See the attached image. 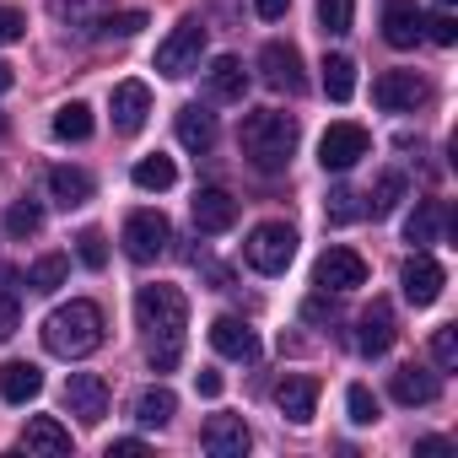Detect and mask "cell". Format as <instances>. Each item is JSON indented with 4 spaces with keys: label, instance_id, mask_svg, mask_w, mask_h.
<instances>
[{
    "label": "cell",
    "instance_id": "obj_1",
    "mask_svg": "<svg viewBox=\"0 0 458 458\" xmlns=\"http://www.w3.org/2000/svg\"><path fill=\"white\" fill-rule=\"evenodd\" d=\"M135 324L146 329V361L151 372H173L183 356V329H189V302L178 286H140L135 292Z\"/></svg>",
    "mask_w": 458,
    "mask_h": 458
},
{
    "label": "cell",
    "instance_id": "obj_2",
    "mask_svg": "<svg viewBox=\"0 0 458 458\" xmlns=\"http://www.w3.org/2000/svg\"><path fill=\"white\" fill-rule=\"evenodd\" d=\"M238 140H243V157H249L259 173H281V167L292 162V151H297V119L281 114V108H254V114L243 119Z\"/></svg>",
    "mask_w": 458,
    "mask_h": 458
},
{
    "label": "cell",
    "instance_id": "obj_3",
    "mask_svg": "<svg viewBox=\"0 0 458 458\" xmlns=\"http://www.w3.org/2000/svg\"><path fill=\"white\" fill-rule=\"evenodd\" d=\"M44 345L55 351V356H65V361H81V356H92L98 345H103V308L98 302H65V308H55L49 318H44Z\"/></svg>",
    "mask_w": 458,
    "mask_h": 458
},
{
    "label": "cell",
    "instance_id": "obj_4",
    "mask_svg": "<svg viewBox=\"0 0 458 458\" xmlns=\"http://www.w3.org/2000/svg\"><path fill=\"white\" fill-rule=\"evenodd\" d=\"M243 259L259 270V276H281L292 259H297V233L286 221H259L254 233H249V243H243Z\"/></svg>",
    "mask_w": 458,
    "mask_h": 458
},
{
    "label": "cell",
    "instance_id": "obj_5",
    "mask_svg": "<svg viewBox=\"0 0 458 458\" xmlns=\"http://www.w3.org/2000/svg\"><path fill=\"white\" fill-rule=\"evenodd\" d=\"M199 55H205V22H199V17H183V22L162 38V49H157V71L178 81V76L199 71Z\"/></svg>",
    "mask_w": 458,
    "mask_h": 458
},
{
    "label": "cell",
    "instance_id": "obj_6",
    "mask_svg": "<svg viewBox=\"0 0 458 458\" xmlns=\"http://www.w3.org/2000/svg\"><path fill=\"white\" fill-rule=\"evenodd\" d=\"M167 238H173V226H167V216L162 210H130L124 216V254L135 259V265H151V259H162L167 254Z\"/></svg>",
    "mask_w": 458,
    "mask_h": 458
},
{
    "label": "cell",
    "instance_id": "obj_7",
    "mask_svg": "<svg viewBox=\"0 0 458 458\" xmlns=\"http://www.w3.org/2000/svg\"><path fill=\"white\" fill-rule=\"evenodd\" d=\"M367 151H372V135H367L361 124H351V119L329 124L324 140H318V162H324V173H345V167H356Z\"/></svg>",
    "mask_w": 458,
    "mask_h": 458
},
{
    "label": "cell",
    "instance_id": "obj_8",
    "mask_svg": "<svg viewBox=\"0 0 458 458\" xmlns=\"http://www.w3.org/2000/svg\"><path fill=\"white\" fill-rule=\"evenodd\" d=\"M426 98H431V87H426L415 71H383V76L372 81V103H377L383 114H415Z\"/></svg>",
    "mask_w": 458,
    "mask_h": 458
},
{
    "label": "cell",
    "instance_id": "obj_9",
    "mask_svg": "<svg viewBox=\"0 0 458 458\" xmlns=\"http://www.w3.org/2000/svg\"><path fill=\"white\" fill-rule=\"evenodd\" d=\"M313 286L318 292H356V286H367V259L356 249H324V259L313 270Z\"/></svg>",
    "mask_w": 458,
    "mask_h": 458
},
{
    "label": "cell",
    "instance_id": "obj_10",
    "mask_svg": "<svg viewBox=\"0 0 458 458\" xmlns=\"http://www.w3.org/2000/svg\"><path fill=\"white\" fill-rule=\"evenodd\" d=\"M399 286H404V297H410L415 308H431V302L442 297V286H447V270H442L426 249H415V254L404 259V270H399Z\"/></svg>",
    "mask_w": 458,
    "mask_h": 458
},
{
    "label": "cell",
    "instance_id": "obj_11",
    "mask_svg": "<svg viewBox=\"0 0 458 458\" xmlns=\"http://www.w3.org/2000/svg\"><path fill=\"white\" fill-rule=\"evenodd\" d=\"M259 71H265V81H270L276 92H302V87H308L302 55H297V44H286V38H270V44L259 49Z\"/></svg>",
    "mask_w": 458,
    "mask_h": 458
},
{
    "label": "cell",
    "instance_id": "obj_12",
    "mask_svg": "<svg viewBox=\"0 0 458 458\" xmlns=\"http://www.w3.org/2000/svg\"><path fill=\"white\" fill-rule=\"evenodd\" d=\"M65 410L81 420V426H98L108 415V383L98 372H71L65 377Z\"/></svg>",
    "mask_w": 458,
    "mask_h": 458
},
{
    "label": "cell",
    "instance_id": "obj_13",
    "mask_svg": "<svg viewBox=\"0 0 458 458\" xmlns=\"http://www.w3.org/2000/svg\"><path fill=\"white\" fill-rule=\"evenodd\" d=\"M249 426H243V415H210L205 426H199V447L210 453V458H243L249 453Z\"/></svg>",
    "mask_w": 458,
    "mask_h": 458
},
{
    "label": "cell",
    "instance_id": "obj_14",
    "mask_svg": "<svg viewBox=\"0 0 458 458\" xmlns=\"http://www.w3.org/2000/svg\"><path fill=\"white\" fill-rule=\"evenodd\" d=\"M108 108H114V130L119 135H135L151 119V87L146 81H119L114 98H108Z\"/></svg>",
    "mask_w": 458,
    "mask_h": 458
},
{
    "label": "cell",
    "instance_id": "obj_15",
    "mask_svg": "<svg viewBox=\"0 0 458 458\" xmlns=\"http://www.w3.org/2000/svg\"><path fill=\"white\" fill-rule=\"evenodd\" d=\"M399 340V324H394V308L377 297L361 318H356V351L361 356H388V345Z\"/></svg>",
    "mask_w": 458,
    "mask_h": 458
},
{
    "label": "cell",
    "instance_id": "obj_16",
    "mask_svg": "<svg viewBox=\"0 0 458 458\" xmlns=\"http://www.w3.org/2000/svg\"><path fill=\"white\" fill-rule=\"evenodd\" d=\"M276 404H281V415H286L292 426H308L313 410H318V377H308V372L281 377V383H276Z\"/></svg>",
    "mask_w": 458,
    "mask_h": 458
},
{
    "label": "cell",
    "instance_id": "obj_17",
    "mask_svg": "<svg viewBox=\"0 0 458 458\" xmlns=\"http://www.w3.org/2000/svg\"><path fill=\"white\" fill-rule=\"evenodd\" d=\"M210 345H216V356H226V361H259V335H254L243 318H216V324H210Z\"/></svg>",
    "mask_w": 458,
    "mask_h": 458
},
{
    "label": "cell",
    "instance_id": "obj_18",
    "mask_svg": "<svg viewBox=\"0 0 458 458\" xmlns=\"http://www.w3.org/2000/svg\"><path fill=\"white\" fill-rule=\"evenodd\" d=\"M205 87H210L216 103H243V92H249V71H243V60H238V55H216L210 71H205Z\"/></svg>",
    "mask_w": 458,
    "mask_h": 458
},
{
    "label": "cell",
    "instance_id": "obj_19",
    "mask_svg": "<svg viewBox=\"0 0 458 458\" xmlns=\"http://www.w3.org/2000/svg\"><path fill=\"white\" fill-rule=\"evenodd\" d=\"M388 394H394L399 404H410V410H415V404H431V399L442 394V383H437V372H431V367H415V361H410V367H399V372L388 377Z\"/></svg>",
    "mask_w": 458,
    "mask_h": 458
},
{
    "label": "cell",
    "instance_id": "obj_20",
    "mask_svg": "<svg viewBox=\"0 0 458 458\" xmlns=\"http://www.w3.org/2000/svg\"><path fill=\"white\" fill-rule=\"evenodd\" d=\"M49 199L60 205V210H81L87 199H92V173L87 167H49Z\"/></svg>",
    "mask_w": 458,
    "mask_h": 458
},
{
    "label": "cell",
    "instance_id": "obj_21",
    "mask_svg": "<svg viewBox=\"0 0 458 458\" xmlns=\"http://www.w3.org/2000/svg\"><path fill=\"white\" fill-rule=\"evenodd\" d=\"M233 221H238V199L226 189H199L194 194V226L199 233H226Z\"/></svg>",
    "mask_w": 458,
    "mask_h": 458
},
{
    "label": "cell",
    "instance_id": "obj_22",
    "mask_svg": "<svg viewBox=\"0 0 458 458\" xmlns=\"http://www.w3.org/2000/svg\"><path fill=\"white\" fill-rule=\"evenodd\" d=\"M420 12H415V0H388L383 6V38L394 44V49H415L420 44Z\"/></svg>",
    "mask_w": 458,
    "mask_h": 458
},
{
    "label": "cell",
    "instance_id": "obj_23",
    "mask_svg": "<svg viewBox=\"0 0 458 458\" xmlns=\"http://www.w3.org/2000/svg\"><path fill=\"white\" fill-rule=\"evenodd\" d=\"M44 394V372L33 361H6L0 367V399L6 404H33Z\"/></svg>",
    "mask_w": 458,
    "mask_h": 458
},
{
    "label": "cell",
    "instance_id": "obj_24",
    "mask_svg": "<svg viewBox=\"0 0 458 458\" xmlns=\"http://www.w3.org/2000/svg\"><path fill=\"white\" fill-rule=\"evenodd\" d=\"M442 226H447V205H442V199H420V205L410 210V221H404V243L426 249V243L442 238Z\"/></svg>",
    "mask_w": 458,
    "mask_h": 458
},
{
    "label": "cell",
    "instance_id": "obj_25",
    "mask_svg": "<svg viewBox=\"0 0 458 458\" xmlns=\"http://www.w3.org/2000/svg\"><path fill=\"white\" fill-rule=\"evenodd\" d=\"M17 447H22V453H71V431H65L55 415H33Z\"/></svg>",
    "mask_w": 458,
    "mask_h": 458
},
{
    "label": "cell",
    "instance_id": "obj_26",
    "mask_svg": "<svg viewBox=\"0 0 458 458\" xmlns=\"http://www.w3.org/2000/svg\"><path fill=\"white\" fill-rule=\"evenodd\" d=\"M178 140L189 151H210L216 146V114H205L199 103H183L178 108Z\"/></svg>",
    "mask_w": 458,
    "mask_h": 458
},
{
    "label": "cell",
    "instance_id": "obj_27",
    "mask_svg": "<svg viewBox=\"0 0 458 458\" xmlns=\"http://www.w3.org/2000/svg\"><path fill=\"white\" fill-rule=\"evenodd\" d=\"M318 71H324V76H318V81H324V98H329V103H351V92H356V65H351L345 55H324Z\"/></svg>",
    "mask_w": 458,
    "mask_h": 458
},
{
    "label": "cell",
    "instance_id": "obj_28",
    "mask_svg": "<svg viewBox=\"0 0 458 458\" xmlns=\"http://www.w3.org/2000/svg\"><path fill=\"white\" fill-rule=\"evenodd\" d=\"M410 194V183H404V173H383L377 183H372V194H367V205H361V216H394L399 210V199Z\"/></svg>",
    "mask_w": 458,
    "mask_h": 458
},
{
    "label": "cell",
    "instance_id": "obj_29",
    "mask_svg": "<svg viewBox=\"0 0 458 458\" xmlns=\"http://www.w3.org/2000/svg\"><path fill=\"white\" fill-rule=\"evenodd\" d=\"M173 415H178V394H173V388H162V383H157V388H146V394L135 399V420H140V426H157V431H162Z\"/></svg>",
    "mask_w": 458,
    "mask_h": 458
},
{
    "label": "cell",
    "instance_id": "obj_30",
    "mask_svg": "<svg viewBox=\"0 0 458 458\" xmlns=\"http://www.w3.org/2000/svg\"><path fill=\"white\" fill-rule=\"evenodd\" d=\"M130 178H135V189L162 194V189H173V183H178V167H173V157H162V151H157V157H140Z\"/></svg>",
    "mask_w": 458,
    "mask_h": 458
},
{
    "label": "cell",
    "instance_id": "obj_31",
    "mask_svg": "<svg viewBox=\"0 0 458 458\" xmlns=\"http://www.w3.org/2000/svg\"><path fill=\"white\" fill-rule=\"evenodd\" d=\"M92 135V108L87 103H65L55 114V140H87Z\"/></svg>",
    "mask_w": 458,
    "mask_h": 458
},
{
    "label": "cell",
    "instance_id": "obj_32",
    "mask_svg": "<svg viewBox=\"0 0 458 458\" xmlns=\"http://www.w3.org/2000/svg\"><path fill=\"white\" fill-rule=\"evenodd\" d=\"M65 276H71V259H65V254H44V259L33 265L28 286H33V292H60V286H65Z\"/></svg>",
    "mask_w": 458,
    "mask_h": 458
},
{
    "label": "cell",
    "instance_id": "obj_33",
    "mask_svg": "<svg viewBox=\"0 0 458 458\" xmlns=\"http://www.w3.org/2000/svg\"><path fill=\"white\" fill-rule=\"evenodd\" d=\"M351 22H356V0H318V28L324 33H351Z\"/></svg>",
    "mask_w": 458,
    "mask_h": 458
},
{
    "label": "cell",
    "instance_id": "obj_34",
    "mask_svg": "<svg viewBox=\"0 0 458 458\" xmlns=\"http://www.w3.org/2000/svg\"><path fill=\"white\" fill-rule=\"evenodd\" d=\"M38 226H44V210H38L33 199H17V205L6 210V233H12V238H33Z\"/></svg>",
    "mask_w": 458,
    "mask_h": 458
},
{
    "label": "cell",
    "instance_id": "obj_35",
    "mask_svg": "<svg viewBox=\"0 0 458 458\" xmlns=\"http://www.w3.org/2000/svg\"><path fill=\"white\" fill-rule=\"evenodd\" d=\"M345 410H351L356 426H372V420H377V394H372L367 383H351V388H345Z\"/></svg>",
    "mask_w": 458,
    "mask_h": 458
},
{
    "label": "cell",
    "instance_id": "obj_36",
    "mask_svg": "<svg viewBox=\"0 0 458 458\" xmlns=\"http://www.w3.org/2000/svg\"><path fill=\"white\" fill-rule=\"evenodd\" d=\"M140 28H146V12H114L98 22V38H135Z\"/></svg>",
    "mask_w": 458,
    "mask_h": 458
},
{
    "label": "cell",
    "instance_id": "obj_37",
    "mask_svg": "<svg viewBox=\"0 0 458 458\" xmlns=\"http://www.w3.org/2000/svg\"><path fill=\"white\" fill-rule=\"evenodd\" d=\"M361 194H351V189H329V199H324V216L335 221V226H345V221H356L361 216V205H356Z\"/></svg>",
    "mask_w": 458,
    "mask_h": 458
},
{
    "label": "cell",
    "instance_id": "obj_38",
    "mask_svg": "<svg viewBox=\"0 0 458 458\" xmlns=\"http://www.w3.org/2000/svg\"><path fill=\"white\" fill-rule=\"evenodd\" d=\"M76 254H81V265H87V270H103V265H108V243H103L98 226H87V233L76 238Z\"/></svg>",
    "mask_w": 458,
    "mask_h": 458
},
{
    "label": "cell",
    "instance_id": "obj_39",
    "mask_svg": "<svg viewBox=\"0 0 458 458\" xmlns=\"http://www.w3.org/2000/svg\"><path fill=\"white\" fill-rule=\"evenodd\" d=\"M420 38H431V44L453 49V44H458V22H453V12H437L431 22H420Z\"/></svg>",
    "mask_w": 458,
    "mask_h": 458
},
{
    "label": "cell",
    "instance_id": "obj_40",
    "mask_svg": "<svg viewBox=\"0 0 458 458\" xmlns=\"http://www.w3.org/2000/svg\"><path fill=\"white\" fill-rule=\"evenodd\" d=\"M431 356H437V367H447V372L458 367V329H453V324H442V329L431 335Z\"/></svg>",
    "mask_w": 458,
    "mask_h": 458
},
{
    "label": "cell",
    "instance_id": "obj_41",
    "mask_svg": "<svg viewBox=\"0 0 458 458\" xmlns=\"http://www.w3.org/2000/svg\"><path fill=\"white\" fill-rule=\"evenodd\" d=\"M22 33H28V17H22L17 6H0V49H6V44H22Z\"/></svg>",
    "mask_w": 458,
    "mask_h": 458
},
{
    "label": "cell",
    "instance_id": "obj_42",
    "mask_svg": "<svg viewBox=\"0 0 458 458\" xmlns=\"http://www.w3.org/2000/svg\"><path fill=\"white\" fill-rule=\"evenodd\" d=\"M17 324H22V313H17V297L6 292V297H0V340H12Z\"/></svg>",
    "mask_w": 458,
    "mask_h": 458
},
{
    "label": "cell",
    "instance_id": "obj_43",
    "mask_svg": "<svg viewBox=\"0 0 458 458\" xmlns=\"http://www.w3.org/2000/svg\"><path fill=\"white\" fill-rule=\"evenodd\" d=\"M286 6H292V0H254V12H259L265 22H281V17H286Z\"/></svg>",
    "mask_w": 458,
    "mask_h": 458
},
{
    "label": "cell",
    "instance_id": "obj_44",
    "mask_svg": "<svg viewBox=\"0 0 458 458\" xmlns=\"http://www.w3.org/2000/svg\"><path fill=\"white\" fill-rule=\"evenodd\" d=\"M194 388H199L205 399H216V394H221V372H194Z\"/></svg>",
    "mask_w": 458,
    "mask_h": 458
},
{
    "label": "cell",
    "instance_id": "obj_45",
    "mask_svg": "<svg viewBox=\"0 0 458 458\" xmlns=\"http://www.w3.org/2000/svg\"><path fill=\"white\" fill-rule=\"evenodd\" d=\"M108 453H119V458H135V453H146V442H140V437H119V442H108Z\"/></svg>",
    "mask_w": 458,
    "mask_h": 458
},
{
    "label": "cell",
    "instance_id": "obj_46",
    "mask_svg": "<svg viewBox=\"0 0 458 458\" xmlns=\"http://www.w3.org/2000/svg\"><path fill=\"white\" fill-rule=\"evenodd\" d=\"M415 453H447V442L442 437H426V442H415Z\"/></svg>",
    "mask_w": 458,
    "mask_h": 458
},
{
    "label": "cell",
    "instance_id": "obj_47",
    "mask_svg": "<svg viewBox=\"0 0 458 458\" xmlns=\"http://www.w3.org/2000/svg\"><path fill=\"white\" fill-rule=\"evenodd\" d=\"M12 81H17V76H12V65H6V60H0V98H6V92H12Z\"/></svg>",
    "mask_w": 458,
    "mask_h": 458
},
{
    "label": "cell",
    "instance_id": "obj_48",
    "mask_svg": "<svg viewBox=\"0 0 458 458\" xmlns=\"http://www.w3.org/2000/svg\"><path fill=\"white\" fill-rule=\"evenodd\" d=\"M442 6H453V0H442Z\"/></svg>",
    "mask_w": 458,
    "mask_h": 458
}]
</instances>
